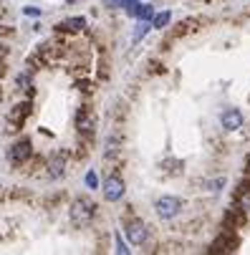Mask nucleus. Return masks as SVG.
I'll return each mask as SVG.
<instances>
[{"label": "nucleus", "mask_w": 250, "mask_h": 255, "mask_svg": "<svg viewBox=\"0 0 250 255\" xmlns=\"http://www.w3.org/2000/svg\"><path fill=\"white\" fill-rule=\"evenodd\" d=\"M136 18H139V20H152V18H154V8H152V5H139Z\"/></svg>", "instance_id": "9d476101"}, {"label": "nucleus", "mask_w": 250, "mask_h": 255, "mask_svg": "<svg viewBox=\"0 0 250 255\" xmlns=\"http://www.w3.org/2000/svg\"><path fill=\"white\" fill-rule=\"evenodd\" d=\"M114 238H117V253H124V255H129V248H126V243L122 240V235L117 233Z\"/></svg>", "instance_id": "ddd939ff"}, {"label": "nucleus", "mask_w": 250, "mask_h": 255, "mask_svg": "<svg viewBox=\"0 0 250 255\" xmlns=\"http://www.w3.org/2000/svg\"><path fill=\"white\" fill-rule=\"evenodd\" d=\"M240 207H243V210H248V212H250V192H248V195H243V197H240Z\"/></svg>", "instance_id": "f3484780"}, {"label": "nucleus", "mask_w": 250, "mask_h": 255, "mask_svg": "<svg viewBox=\"0 0 250 255\" xmlns=\"http://www.w3.org/2000/svg\"><path fill=\"white\" fill-rule=\"evenodd\" d=\"M220 122H223V129H228V131H238V129L243 127V114L238 112V109H228Z\"/></svg>", "instance_id": "423d86ee"}, {"label": "nucleus", "mask_w": 250, "mask_h": 255, "mask_svg": "<svg viewBox=\"0 0 250 255\" xmlns=\"http://www.w3.org/2000/svg\"><path fill=\"white\" fill-rule=\"evenodd\" d=\"M30 152H33L30 141H28V139H20V141H15L13 147H10V162H13V164H23V162L30 157Z\"/></svg>", "instance_id": "20e7f679"}, {"label": "nucleus", "mask_w": 250, "mask_h": 255, "mask_svg": "<svg viewBox=\"0 0 250 255\" xmlns=\"http://www.w3.org/2000/svg\"><path fill=\"white\" fill-rule=\"evenodd\" d=\"M94 215H96V207H94V202L86 200V197H79V200H74V205H71V223H74L76 228L91 225Z\"/></svg>", "instance_id": "f257e3e1"}, {"label": "nucleus", "mask_w": 250, "mask_h": 255, "mask_svg": "<svg viewBox=\"0 0 250 255\" xmlns=\"http://www.w3.org/2000/svg\"><path fill=\"white\" fill-rule=\"evenodd\" d=\"M86 185H89V187H96V185H99L96 172H89V174H86Z\"/></svg>", "instance_id": "4468645a"}, {"label": "nucleus", "mask_w": 250, "mask_h": 255, "mask_svg": "<svg viewBox=\"0 0 250 255\" xmlns=\"http://www.w3.org/2000/svg\"><path fill=\"white\" fill-rule=\"evenodd\" d=\"M154 210H157V215L162 217V220H172V217L180 215L182 200H177V197H159L154 202Z\"/></svg>", "instance_id": "f03ea898"}, {"label": "nucleus", "mask_w": 250, "mask_h": 255, "mask_svg": "<svg viewBox=\"0 0 250 255\" xmlns=\"http://www.w3.org/2000/svg\"><path fill=\"white\" fill-rule=\"evenodd\" d=\"M126 235H129V240H131V245H141V243H147V225L144 223H129L126 225Z\"/></svg>", "instance_id": "39448f33"}, {"label": "nucleus", "mask_w": 250, "mask_h": 255, "mask_svg": "<svg viewBox=\"0 0 250 255\" xmlns=\"http://www.w3.org/2000/svg\"><path fill=\"white\" fill-rule=\"evenodd\" d=\"M225 185V179H215V182H210V190H220Z\"/></svg>", "instance_id": "a211bd4d"}, {"label": "nucleus", "mask_w": 250, "mask_h": 255, "mask_svg": "<svg viewBox=\"0 0 250 255\" xmlns=\"http://www.w3.org/2000/svg\"><path fill=\"white\" fill-rule=\"evenodd\" d=\"M124 192H126V187L119 177H106V182H104V200L106 202H119L124 197Z\"/></svg>", "instance_id": "7ed1b4c3"}, {"label": "nucleus", "mask_w": 250, "mask_h": 255, "mask_svg": "<svg viewBox=\"0 0 250 255\" xmlns=\"http://www.w3.org/2000/svg\"><path fill=\"white\" fill-rule=\"evenodd\" d=\"M28 81H30L28 74H20V76H18V86H20V89H28Z\"/></svg>", "instance_id": "dca6fc26"}, {"label": "nucleus", "mask_w": 250, "mask_h": 255, "mask_svg": "<svg viewBox=\"0 0 250 255\" xmlns=\"http://www.w3.org/2000/svg\"><path fill=\"white\" fill-rule=\"evenodd\" d=\"M63 172H66V154H53L48 162V174L53 179H58V177H63Z\"/></svg>", "instance_id": "6e6552de"}, {"label": "nucleus", "mask_w": 250, "mask_h": 255, "mask_svg": "<svg viewBox=\"0 0 250 255\" xmlns=\"http://www.w3.org/2000/svg\"><path fill=\"white\" fill-rule=\"evenodd\" d=\"M169 13H159V15H154L152 20H154V28H167V23H169Z\"/></svg>", "instance_id": "f8f14e48"}, {"label": "nucleus", "mask_w": 250, "mask_h": 255, "mask_svg": "<svg viewBox=\"0 0 250 255\" xmlns=\"http://www.w3.org/2000/svg\"><path fill=\"white\" fill-rule=\"evenodd\" d=\"M147 30H149V25H147V23H141V28H136V33H134V41H139Z\"/></svg>", "instance_id": "2eb2a0df"}, {"label": "nucleus", "mask_w": 250, "mask_h": 255, "mask_svg": "<svg viewBox=\"0 0 250 255\" xmlns=\"http://www.w3.org/2000/svg\"><path fill=\"white\" fill-rule=\"evenodd\" d=\"M76 124H79V131L91 134V131H94V127H96V117L89 112V109H81L79 117H76Z\"/></svg>", "instance_id": "0eeeda50"}, {"label": "nucleus", "mask_w": 250, "mask_h": 255, "mask_svg": "<svg viewBox=\"0 0 250 255\" xmlns=\"http://www.w3.org/2000/svg\"><path fill=\"white\" fill-rule=\"evenodd\" d=\"M136 3H139V0H104L106 8H131Z\"/></svg>", "instance_id": "1a4fd4ad"}, {"label": "nucleus", "mask_w": 250, "mask_h": 255, "mask_svg": "<svg viewBox=\"0 0 250 255\" xmlns=\"http://www.w3.org/2000/svg\"><path fill=\"white\" fill-rule=\"evenodd\" d=\"M63 25H66L68 30H81V28L86 25V20H84V18H71V20H66Z\"/></svg>", "instance_id": "9b49d317"}]
</instances>
